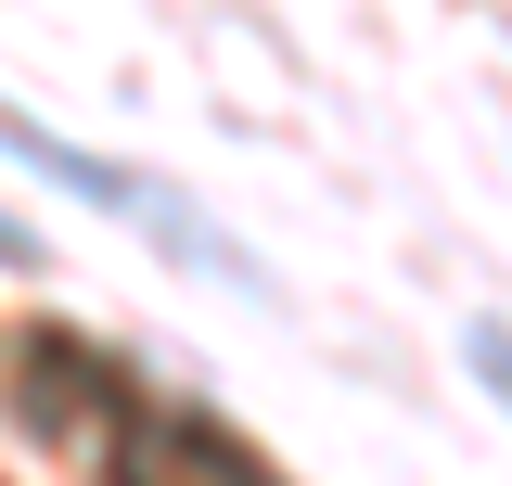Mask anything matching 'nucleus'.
Wrapping results in <instances>:
<instances>
[{
    "instance_id": "nucleus-1",
    "label": "nucleus",
    "mask_w": 512,
    "mask_h": 486,
    "mask_svg": "<svg viewBox=\"0 0 512 486\" xmlns=\"http://www.w3.org/2000/svg\"><path fill=\"white\" fill-rule=\"evenodd\" d=\"M13 423L52 435V448H116L141 423V384H128L90 333H26V371H13Z\"/></svg>"
},
{
    "instance_id": "nucleus-3",
    "label": "nucleus",
    "mask_w": 512,
    "mask_h": 486,
    "mask_svg": "<svg viewBox=\"0 0 512 486\" xmlns=\"http://www.w3.org/2000/svg\"><path fill=\"white\" fill-rule=\"evenodd\" d=\"M474 371H487V384L512 397V333H474Z\"/></svg>"
},
{
    "instance_id": "nucleus-2",
    "label": "nucleus",
    "mask_w": 512,
    "mask_h": 486,
    "mask_svg": "<svg viewBox=\"0 0 512 486\" xmlns=\"http://www.w3.org/2000/svg\"><path fill=\"white\" fill-rule=\"evenodd\" d=\"M103 474H116V486H205L180 461V423H128L116 448H103Z\"/></svg>"
}]
</instances>
